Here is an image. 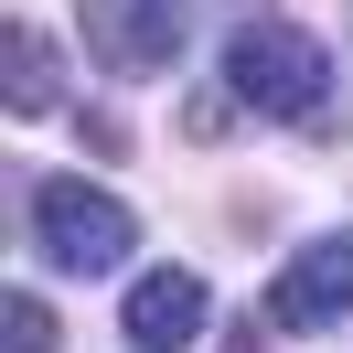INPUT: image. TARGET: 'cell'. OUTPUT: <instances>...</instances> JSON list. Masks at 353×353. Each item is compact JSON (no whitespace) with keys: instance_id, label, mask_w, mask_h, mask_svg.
<instances>
[{"instance_id":"cell-1","label":"cell","mask_w":353,"mask_h":353,"mask_svg":"<svg viewBox=\"0 0 353 353\" xmlns=\"http://www.w3.org/2000/svg\"><path fill=\"white\" fill-rule=\"evenodd\" d=\"M225 86L257 118H310L321 86H332V54H321V32H300V22H246L236 43H225Z\"/></svg>"},{"instance_id":"cell-6","label":"cell","mask_w":353,"mask_h":353,"mask_svg":"<svg viewBox=\"0 0 353 353\" xmlns=\"http://www.w3.org/2000/svg\"><path fill=\"white\" fill-rule=\"evenodd\" d=\"M11 108H22V118H54V108H65V65H54V43L32 22H11Z\"/></svg>"},{"instance_id":"cell-5","label":"cell","mask_w":353,"mask_h":353,"mask_svg":"<svg viewBox=\"0 0 353 353\" xmlns=\"http://www.w3.org/2000/svg\"><path fill=\"white\" fill-rule=\"evenodd\" d=\"M203 310H214V300H203L193 268H150V279L129 289V343H139V353H182V343L203 332Z\"/></svg>"},{"instance_id":"cell-7","label":"cell","mask_w":353,"mask_h":353,"mask_svg":"<svg viewBox=\"0 0 353 353\" xmlns=\"http://www.w3.org/2000/svg\"><path fill=\"white\" fill-rule=\"evenodd\" d=\"M11 353H54V310L32 289H11Z\"/></svg>"},{"instance_id":"cell-4","label":"cell","mask_w":353,"mask_h":353,"mask_svg":"<svg viewBox=\"0 0 353 353\" xmlns=\"http://www.w3.org/2000/svg\"><path fill=\"white\" fill-rule=\"evenodd\" d=\"M86 54L108 75H161L182 54V11L172 0H86Z\"/></svg>"},{"instance_id":"cell-3","label":"cell","mask_w":353,"mask_h":353,"mask_svg":"<svg viewBox=\"0 0 353 353\" xmlns=\"http://www.w3.org/2000/svg\"><path fill=\"white\" fill-rule=\"evenodd\" d=\"M343 310H353V236L300 246V257L268 279V321H279V332H332Z\"/></svg>"},{"instance_id":"cell-2","label":"cell","mask_w":353,"mask_h":353,"mask_svg":"<svg viewBox=\"0 0 353 353\" xmlns=\"http://www.w3.org/2000/svg\"><path fill=\"white\" fill-rule=\"evenodd\" d=\"M32 246L86 279V268H118V257H129L139 225H129V203L97 193V182H32Z\"/></svg>"}]
</instances>
